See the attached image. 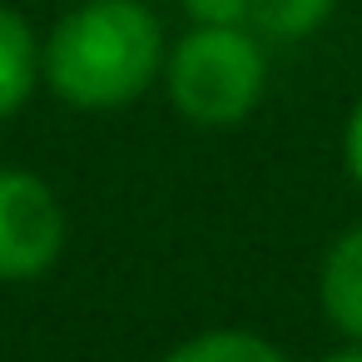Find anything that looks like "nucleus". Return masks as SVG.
Wrapping results in <instances>:
<instances>
[{
  "label": "nucleus",
  "instance_id": "obj_1",
  "mask_svg": "<svg viewBox=\"0 0 362 362\" xmlns=\"http://www.w3.org/2000/svg\"><path fill=\"white\" fill-rule=\"evenodd\" d=\"M164 25L144 0H80L45 35V85L70 110H124L164 75Z\"/></svg>",
  "mask_w": 362,
  "mask_h": 362
},
{
  "label": "nucleus",
  "instance_id": "obj_2",
  "mask_svg": "<svg viewBox=\"0 0 362 362\" xmlns=\"http://www.w3.org/2000/svg\"><path fill=\"white\" fill-rule=\"evenodd\" d=\"M169 105L199 129L243 124L268 90V55L248 25H194L164 55Z\"/></svg>",
  "mask_w": 362,
  "mask_h": 362
},
{
  "label": "nucleus",
  "instance_id": "obj_3",
  "mask_svg": "<svg viewBox=\"0 0 362 362\" xmlns=\"http://www.w3.org/2000/svg\"><path fill=\"white\" fill-rule=\"evenodd\" d=\"M70 218L60 194L30 169H0V283H25L60 263Z\"/></svg>",
  "mask_w": 362,
  "mask_h": 362
},
{
  "label": "nucleus",
  "instance_id": "obj_4",
  "mask_svg": "<svg viewBox=\"0 0 362 362\" xmlns=\"http://www.w3.org/2000/svg\"><path fill=\"white\" fill-rule=\"evenodd\" d=\"M317 303H322V317L347 342H362V223L342 228L327 243L317 263Z\"/></svg>",
  "mask_w": 362,
  "mask_h": 362
},
{
  "label": "nucleus",
  "instance_id": "obj_5",
  "mask_svg": "<svg viewBox=\"0 0 362 362\" xmlns=\"http://www.w3.org/2000/svg\"><path fill=\"white\" fill-rule=\"evenodd\" d=\"M40 80H45V45L35 25L16 6H0V119L21 115Z\"/></svg>",
  "mask_w": 362,
  "mask_h": 362
},
{
  "label": "nucleus",
  "instance_id": "obj_6",
  "mask_svg": "<svg viewBox=\"0 0 362 362\" xmlns=\"http://www.w3.org/2000/svg\"><path fill=\"white\" fill-rule=\"evenodd\" d=\"M164 362H288V357L263 332H248V327H209V332H194L179 347H169Z\"/></svg>",
  "mask_w": 362,
  "mask_h": 362
},
{
  "label": "nucleus",
  "instance_id": "obj_7",
  "mask_svg": "<svg viewBox=\"0 0 362 362\" xmlns=\"http://www.w3.org/2000/svg\"><path fill=\"white\" fill-rule=\"evenodd\" d=\"M337 0H248V30L258 40H308L327 25Z\"/></svg>",
  "mask_w": 362,
  "mask_h": 362
},
{
  "label": "nucleus",
  "instance_id": "obj_8",
  "mask_svg": "<svg viewBox=\"0 0 362 362\" xmlns=\"http://www.w3.org/2000/svg\"><path fill=\"white\" fill-rule=\"evenodd\" d=\"M194 25H248V0H184Z\"/></svg>",
  "mask_w": 362,
  "mask_h": 362
},
{
  "label": "nucleus",
  "instance_id": "obj_9",
  "mask_svg": "<svg viewBox=\"0 0 362 362\" xmlns=\"http://www.w3.org/2000/svg\"><path fill=\"white\" fill-rule=\"evenodd\" d=\"M342 164H347V179L362 189V100L352 105V115L342 124Z\"/></svg>",
  "mask_w": 362,
  "mask_h": 362
},
{
  "label": "nucleus",
  "instance_id": "obj_10",
  "mask_svg": "<svg viewBox=\"0 0 362 362\" xmlns=\"http://www.w3.org/2000/svg\"><path fill=\"white\" fill-rule=\"evenodd\" d=\"M317 362H362V342H342L337 352H327V357H317Z\"/></svg>",
  "mask_w": 362,
  "mask_h": 362
}]
</instances>
